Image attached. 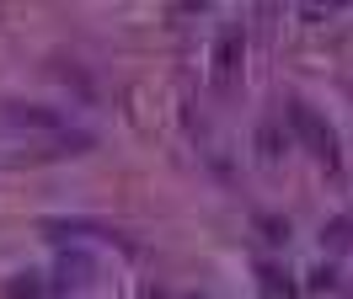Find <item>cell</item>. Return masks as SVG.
Listing matches in <instances>:
<instances>
[{
    "mask_svg": "<svg viewBox=\"0 0 353 299\" xmlns=\"http://www.w3.org/2000/svg\"><path fill=\"white\" fill-rule=\"evenodd\" d=\"M6 299H38V283H32V278H17V283L6 289Z\"/></svg>",
    "mask_w": 353,
    "mask_h": 299,
    "instance_id": "6",
    "label": "cell"
},
{
    "mask_svg": "<svg viewBox=\"0 0 353 299\" xmlns=\"http://www.w3.org/2000/svg\"><path fill=\"white\" fill-rule=\"evenodd\" d=\"M289 123H294V134L305 139V150H310V155H321V161H337V139H332L327 118H321L316 107H305V102H289Z\"/></svg>",
    "mask_w": 353,
    "mask_h": 299,
    "instance_id": "1",
    "label": "cell"
},
{
    "mask_svg": "<svg viewBox=\"0 0 353 299\" xmlns=\"http://www.w3.org/2000/svg\"><path fill=\"white\" fill-rule=\"evenodd\" d=\"M257 225L268 230V240H284V235H289V225H279V219H257Z\"/></svg>",
    "mask_w": 353,
    "mask_h": 299,
    "instance_id": "7",
    "label": "cell"
},
{
    "mask_svg": "<svg viewBox=\"0 0 353 299\" xmlns=\"http://www.w3.org/2000/svg\"><path fill=\"white\" fill-rule=\"evenodd\" d=\"M257 278H263V289H268V299H294V283H289L284 273H279V267H257Z\"/></svg>",
    "mask_w": 353,
    "mask_h": 299,
    "instance_id": "4",
    "label": "cell"
},
{
    "mask_svg": "<svg viewBox=\"0 0 353 299\" xmlns=\"http://www.w3.org/2000/svg\"><path fill=\"white\" fill-rule=\"evenodd\" d=\"M257 145H263V155L273 161V155H279V123H263V134H257Z\"/></svg>",
    "mask_w": 353,
    "mask_h": 299,
    "instance_id": "5",
    "label": "cell"
},
{
    "mask_svg": "<svg viewBox=\"0 0 353 299\" xmlns=\"http://www.w3.org/2000/svg\"><path fill=\"white\" fill-rule=\"evenodd\" d=\"M236 64H241V27H225V32H220V43H214V81H220V85H230Z\"/></svg>",
    "mask_w": 353,
    "mask_h": 299,
    "instance_id": "2",
    "label": "cell"
},
{
    "mask_svg": "<svg viewBox=\"0 0 353 299\" xmlns=\"http://www.w3.org/2000/svg\"><path fill=\"white\" fill-rule=\"evenodd\" d=\"M321 246H332V251H348L353 246V214H337L327 230H321Z\"/></svg>",
    "mask_w": 353,
    "mask_h": 299,
    "instance_id": "3",
    "label": "cell"
}]
</instances>
